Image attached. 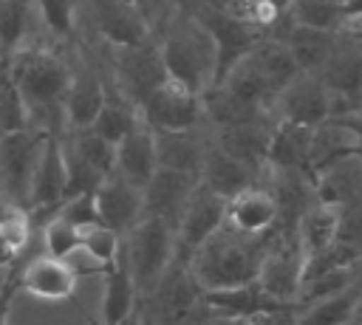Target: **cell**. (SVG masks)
I'll use <instances>...</instances> for the list:
<instances>
[{"instance_id":"1","label":"cell","mask_w":362,"mask_h":325,"mask_svg":"<svg viewBox=\"0 0 362 325\" xmlns=\"http://www.w3.org/2000/svg\"><path fill=\"white\" fill-rule=\"evenodd\" d=\"M6 71L25 102L31 127L54 133L51 119L57 113L62 119V99H65L68 82H71V68L57 54H51L45 48L23 45L8 57Z\"/></svg>"},{"instance_id":"2","label":"cell","mask_w":362,"mask_h":325,"mask_svg":"<svg viewBox=\"0 0 362 325\" xmlns=\"http://www.w3.org/2000/svg\"><path fill=\"white\" fill-rule=\"evenodd\" d=\"M266 237H246V235L232 232L229 226H221L192 254L187 271L198 283L201 291L255 283L257 280V268H260Z\"/></svg>"},{"instance_id":"3","label":"cell","mask_w":362,"mask_h":325,"mask_svg":"<svg viewBox=\"0 0 362 325\" xmlns=\"http://www.w3.org/2000/svg\"><path fill=\"white\" fill-rule=\"evenodd\" d=\"M122 260L139 294H156L175 260V229L158 218H141L122 243Z\"/></svg>"},{"instance_id":"4","label":"cell","mask_w":362,"mask_h":325,"mask_svg":"<svg viewBox=\"0 0 362 325\" xmlns=\"http://www.w3.org/2000/svg\"><path fill=\"white\" fill-rule=\"evenodd\" d=\"M167 79L204 96L212 88L215 76V48L209 34L198 25V20L178 23L167 31L164 42L158 45Z\"/></svg>"},{"instance_id":"5","label":"cell","mask_w":362,"mask_h":325,"mask_svg":"<svg viewBox=\"0 0 362 325\" xmlns=\"http://www.w3.org/2000/svg\"><path fill=\"white\" fill-rule=\"evenodd\" d=\"M303 268H305V254L297 240L294 223H288L266 240L260 268H257V283L269 297L297 305V294L303 285Z\"/></svg>"},{"instance_id":"6","label":"cell","mask_w":362,"mask_h":325,"mask_svg":"<svg viewBox=\"0 0 362 325\" xmlns=\"http://www.w3.org/2000/svg\"><path fill=\"white\" fill-rule=\"evenodd\" d=\"M45 130L25 127L14 133L0 136V192L17 203L28 206V192H31V178L45 144Z\"/></svg>"},{"instance_id":"7","label":"cell","mask_w":362,"mask_h":325,"mask_svg":"<svg viewBox=\"0 0 362 325\" xmlns=\"http://www.w3.org/2000/svg\"><path fill=\"white\" fill-rule=\"evenodd\" d=\"M223 218H226V201L218 198L215 192H209L201 181L175 226V260L173 266L175 268H187L192 254L223 226Z\"/></svg>"},{"instance_id":"8","label":"cell","mask_w":362,"mask_h":325,"mask_svg":"<svg viewBox=\"0 0 362 325\" xmlns=\"http://www.w3.org/2000/svg\"><path fill=\"white\" fill-rule=\"evenodd\" d=\"M136 110L153 130H195L204 119V96L164 79Z\"/></svg>"},{"instance_id":"9","label":"cell","mask_w":362,"mask_h":325,"mask_svg":"<svg viewBox=\"0 0 362 325\" xmlns=\"http://www.w3.org/2000/svg\"><path fill=\"white\" fill-rule=\"evenodd\" d=\"M317 79L328 88V93L334 99L331 116L356 110L359 99H362V42L337 40L331 57L317 71Z\"/></svg>"},{"instance_id":"10","label":"cell","mask_w":362,"mask_h":325,"mask_svg":"<svg viewBox=\"0 0 362 325\" xmlns=\"http://www.w3.org/2000/svg\"><path fill=\"white\" fill-rule=\"evenodd\" d=\"M195 20L209 34L212 48H215V76H212V88H215L223 79V73L240 57H246L255 48V42L260 40V31L235 20V17H229V14H223V11H218V8H212V6H204L195 14Z\"/></svg>"},{"instance_id":"11","label":"cell","mask_w":362,"mask_h":325,"mask_svg":"<svg viewBox=\"0 0 362 325\" xmlns=\"http://www.w3.org/2000/svg\"><path fill=\"white\" fill-rule=\"evenodd\" d=\"M334 99L328 88L317 79V73H297L274 99L272 113L277 122H291V124H305L317 127L325 119H331Z\"/></svg>"},{"instance_id":"12","label":"cell","mask_w":362,"mask_h":325,"mask_svg":"<svg viewBox=\"0 0 362 325\" xmlns=\"http://www.w3.org/2000/svg\"><path fill=\"white\" fill-rule=\"evenodd\" d=\"M116 51H119V59H116L119 93L130 105L139 107L167 79L161 51H158V45H150V42H139V45H127V48H116Z\"/></svg>"},{"instance_id":"13","label":"cell","mask_w":362,"mask_h":325,"mask_svg":"<svg viewBox=\"0 0 362 325\" xmlns=\"http://www.w3.org/2000/svg\"><path fill=\"white\" fill-rule=\"evenodd\" d=\"M201 305L209 314L218 317H240V319H260L269 314H283V311H300V305L280 302L269 297L260 283H243V285H229V288H212L201 294Z\"/></svg>"},{"instance_id":"14","label":"cell","mask_w":362,"mask_h":325,"mask_svg":"<svg viewBox=\"0 0 362 325\" xmlns=\"http://www.w3.org/2000/svg\"><path fill=\"white\" fill-rule=\"evenodd\" d=\"M277 220H280V206H277V198L272 195V189H266V187L252 184L226 201L223 226H229L238 235L266 237Z\"/></svg>"},{"instance_id":"15","label":"cell","mask_w":362,"mask_h":325,"mask_svg":"<svg viewBox=\"0 0 362 325\" xmlns=\"http://www.w3.org/2000/svg\"><path fill=\"white\" fill-rule=\"evenodd\" d=\"M195 187H198L195 175L158 167L153 172V178L147 181V187H144V215L158 218V220H164L175 229L187 203H189V198H192V192H195Z\"/></svg>"},{"instance_id":"16","label":"cell","mask_w":362,"mask_h":325,"mask_svg":"<svg viewBox=\"0 0 362 325\" xmlns=\"http://www.w3.org/2000/svg\"><path fill=\"white\" fill-rule=\"evenodd\" d=\"M99 223L116 232L119 237L127 235L144 218V189L133 187L119 175H107L102 187L93 192Z\"/></svg>"},{"instance_id":"17","label":"cell","mask_w":362,"mask_h":325,"mask_svg":"<svg viewBox=\"0 0 362 325\" xmlns=\"http://www.w3.org/2000/svg\"><path fill=\"white\" fill-rule=\"evenodd\" d=\"M62 201H65V153H62V138L54 130L45 136V144L31 178L28 206L34 209V215L40 212L57 215Z\"/></svg>"},{"instance_id":"18","label":"cell","mask_w":362,"mask_h":325,"mask_svg":"<svg viewBox=\"0 0 362 325\" xmlns=\"http://www.w3.org/2000/svg\"><path fill=\"white\" fill-rule=\"evenodd\" d=\"M156 170H158V161H156V133H153V127L141 116H136L133 127L116 144V170H113V175L130 181L139 189H144Z\"/></svg>"},{"instance_id":"19","label":"cell","mask_w":362,"mask_h":325,"mask_svg":"<svg viewBox=\"0 0 362 325\" xmlns=\"http://www.w3.org/2000/svg\"><path fill=\"white\" fill-rule=\"evenodd\" d=\"M20 288L37 300H45V302H59V300H68L76 288V268L68 263V260H57V257H48V254H40L34 260H28L23 268H20V277H17Z\"/></svg>"},{"instance_id":"20","label":"cell","mask_w":362,"mask_h":325,"mask_svg":"<svg viewBox=\"0 0 362 325\" xmlns=\"http://www.w3.org/2000/svg\"><path fill=\"white\" fill-rule=\"evenodd\" d=\"M314 127L274 122L266 144V167L277 172H305L308 175V153H311ZM311 178V175H308Z\"/></svg>"},{"instance_id":"21","label":"cell","mask_w":362,"mask_h":325,"mask_svg":"<svg viewBox=\"0 0 362 325\" xmlns=\"http://www.w3.org/2000/svg\"><path fill=\"white\" fill-rule=\"evenodd\" d=\"M105 93H107V88L102 85V79L93 71H88V68L71 71V82H68V90H65V99H62V124H65V130L74 133V130L90 127L96 113L102 110Z\"/></svg>"},{"instance_id":"22","label":"cell","mask_w":362,"mask_h":325,"mask_svg":"<svg viewBox=\"0 0 362 325\" xmlns=\"http://www.w3.org/2000/svg\"><path fill=\"white\" fill-rule=\"evenodd\" d=\"M362 155V144L356 141V136L337 119H325L322 124L314 127L311 133V153H308V175L314 181V175H320L322 170Z\"/></svg>"},{"instance_id":"23","label":"cell","mask_w":362,"mask_h":325,"mask_svg":"<svg viewBox=\"0 0 362 325\" xmlns=\"http://www.w3.org/2000/svg\"><path fill=\"white\" fill-rule=\"evenodd\" d=\"M269 133H272V124H266L263 119L238 122V124L218 127V136H215L212 144L221 147L226 155L238 158L240 164H246L249 170H257V167H266Z\"/></svg>"},{"instance_id":"24","label":"cell","mask_w":362,"mask_h":325,"mask_svg":"<svg viewBox=\"0 0 362 325\" xmlns=\"http://www.w3.org/2000/svg\"><path fill=\"white\" fill-rule=\"evenodd\" d=\"M198 181H201L209 192H215L218 198L229 201V198H235L238 192H243L246 187L255 184V170H249V167L240 164L238 158L226 155L221 147L206 144Z\"/></svg>"},{"instance_id":"25","label":"cell","mask_w":362,"mask_h":325,"mask_svg":"<svg viewBox=\"0 0 362 325\" xmlns=\"http://www.w3.org/2000/svg\"><path fill=\"white\" fill-rule=\"evenodd\" d=\"M342 206H334V203H320L314 201L294 223V232H297V240L303 246V254L305 260L308 257H317L322 252H328L337 237H339V226H342Z\"/></svg>"},{"instance_id":"26","label":"cell","mask_w":362,"mask_h":325,"mask_svg":"<svg viewBox=\"0 0 362 325\" xmlns=\"http://www.w3.org/2000/svg\"><path fill=\"white\" fill-rule=\"evenodd\" d=\"M314 198L320 203H334V206H356L362 198V155L345 158L320 175H314Z\"/></svg>"},{"instance_id":"27","label":"cell","mask_w":362,"mask_h":325,"mask_svg":"<svg viewBox=\"0 0 362 325\" xmlns=\"http://www.w3.org/2000/svg\"><path fill=\"white\" fill-rule=\"evenodd\" d=\"M156 133V161L164 170L201 175V161L206 144L195 136V130H153Z\"/></svg>"},{"instance_id":"28","label":"cell","mask_w":362,"mask_h":325,"mask_svg":"<svg viewBox=\"0 0 362 325\" xmlns=\"http://www.w3.org/2000/svg\"><path fill=\"white\" fill-rule=\"evenodd\" d=\"M96 17H99V31L116 45H139L147 42V23L133 6V0H99L96 3Z\"/></svg>"},{"instance_id":"29","label":"cell","mask_w":362,"mask_h":325,"mask_svg":"<svg viewBox=\"0 0 362 325\" xmlns=\"http://www.w3.org/2000/svg\"><path fill=\"white\" fill-rule=\"evenodd\" d=\"M280 40L286 42L288 54L294 57L300 73H317V71L322 68V62L331 57V51H334V45H337L339 34L288 23Z\"/></svg>"},{"instance_id":"30","label":"cell","mask_w":362,"mask_h":325,"mask_svg":"<svg viewBox=\"0 0 362 325\" xmlns=\"http://www.w3.org/2000/svg\"><path fill=\"white\" fill-rule=\"evenodd\" d=\"M249 59L255 62V68L260 71V76L266 79V85H269L274 93H280V90L300 73L294 57L288 54L286 42H283L280 37H260V40L255 42V48L249 51Z\"/></svg>"},{"instance_id":"31","label":"cell","mask_w":362,"mask_h":325,"mask_svg":"<svg viewBox=\"0 0 362 325\" xmlns=\"http://www.w3.org/2000/svg\"><path fill=\"white\" fill-rule=\"evenodd\" d=\"M136 285L133 277L119 257V263L105 271V294H102V325H122L136 311Z\"/></svg>"},{"instance_id":"32","label":"cell","mask_w":362,"mask_h":325,"mask_svg":"<svg viewBox=\"0 0 362 325\" xmlns=\"http://www.w3.org/2000/svg\"><path fill=\"white\" fill-rule=\"evenodd\" d=\"M359 308V291L348 288L334 297L303 305L294 317V325H351Z\"/></svg>"},{"instance_id":"33","label":"cell","mask_w":362,"mask_h":325,"mask_svg":"<svg viewBox=\"0 0 362 325\" xmlns=\"http://www.w3.org/2000/svg\"><path fill=\"white\" fill-rule=\"evenodd\" d=\"M136 116H139L136 105H130L119 90H107L105 102H102V110L96 113L90 130L99 133L102 138H107L110 144H119L124 138V133L133 127Z\"/></svg>"},{"instance_id":"34","label":"cell","mask_w":362,"mask_h":325,"mask_svg":"<svg viewBox=\"0 0 362 325\" xmlns=\"http://www.w3.org/2000/svg\"><path fill=\"white\" fill-rule=\"evenodd\" d=\"M65 144H68L88 167H93L102 178L113 175V170H116V144H110L107 138H102V136L93 133L90 127L68 133Z\"/></svg>"},{"instance_id":"35","label":"cell","mask_w":362,"mask_h":325,"mask_svg":"<svg viewBox=\"0 0 362 325\" xmlns=\"http://www.w3.org/2000/svg\"><path fill=\"white\" fill-rule=\"evenodd\" d=\"M34 14L37 11L31 0H0V51L3 54L11 57L17 48H23V37Z\"/></svg>"},{"instance_id":"36","label":"cell","mask_w":362,"mask_h":325,"mask_svg":"<svg viewBox=\"0 0 362 325\" xmlns=\"http://www.w3.org/2000/svg\"><path fill=\"white\" fill-rule=\"evenodd\" d=\"M288 23L337 34L339 23H342V6H339V0H291Z\"/></svg>"},{"instance_id":"37","label":"cell","mask_w":362,"mask_h":325,"mask_svg":"<svg viewBox=\"0 0 362 325\" xmlns=\"http://www.w3.org/2000/svg\"><path fill=\"white\" fill-rule=\"evenodd\" d=\"M348 288H354V268L351 266H337V268L305 277L303 285H300V294H297V305L303 308V305H311L317 300L334 297V294L348 291Z\"/></svg>"},{"instance_id":"38","label":"cell","mask_w":362,"mask_h":325,"mask_svg":"<svg viewBox=\"0 0 362 325\" xmlns=\"http://www.w3.org/2000/svg\"><path fill=\"white\" fill-rule=\"evenodd\" d=\"M79 249L99 266V271H110L119 257H122V240L116 232H110L107 226L96 223V226H88L82 229V243Z\"/></svg>"},{"instance_id":"39","label":"cell","mask_w":362,"mask_h":325,"mask_svg":"<svg viewBox=\"0 0 362 325\" xmlns=\"http://www.w3.org/2000/svg\"><path fill=\"white\" fill-rule=\"evenodd\" d=\"M25 127H31L25 102L3 65L0 68V133H14V130H25Z\"/></svg>"},{"instance_id":"40","label":"cell","mask_w":362,"mask_h":325,"mask_svg":"<svg viewBox=\"0 0 362 325\" xmlns=\"http://www.w3.org/2000/svg\"><path fill=\"white\" fill-rule=\"evenodd\" d=\"M42 243H45V254L48 257H57V260H68L74 252H79V243H82V232L62 220L59 215H54L51 220L42 223Z\"/></svg>"},{"instance_id":"41","label":"cell","mask_w":362,"mask_h":325,"mask_svg":"<svg viewBox=\"0 0 362 325\" xmlns=\"http://www.w3.org/2000/svg\"><path fill=\"white\" fill-rule=\"evenodd\" d=\"M31 3L37 17L51 34L68 37L74 31V0H31Z\"/></svg>"},{"instance_id":"42","label":"cell","mask_w":362,"mask_h":325,"mask_svg":"<svg viewBox=\"0 0 362 325\" xmlns=\"http://www.w3.org/2000/svg\"><path fill=\"white\" fill-rule=\"evenodd\" d=\"M57 215L68 223H74L79 232L88 226L99 223V212H96V198L93 195H76V198H65L57 209Z\"/></svg>"},{"instance_id":"43","label":"cell","mask_w":362,"mask_h":325,"mask_svg":"<svg viewBox=\"0 0 362 325\" xmlns=\"http://www.w3.org/2000/svg\"><path fill=\"white\" fill-rule=\"evenodd\" d=\"M31 215L23 209V206H14V212L0 223V237H3V243L14 252V254H20L23 249H25V243H28V237H31Z\"/></svg>"},{"instance_id":"44","label":"cell","mask_w":362,"mask_h":325,"mask_svg":"<svg viewBox=\"0 0 362 325\" xmlns=\"http://www.w3.org/2000/svg\"><path fill=\"white\" fill-rule=\"evenodd\" d=\"M17 277H20V268L0 285V325H8V311H11V300H14V294H17V288H20V283H17Z\"/></svg>"},{"instance_id":"45","label":"cell","mask_w":362,"mask_h":325,"mask_svg":"<svg viewBox=\"0 0 362 325\" xmlns=\"http://www.w3.org/2000/svg\"><path fill=\"white\" fill-rule=\"evenodd\" d=\"M337 34H345V40H354V42H362V11H351L342 17L339 23V31Z\"/></svg>"},{"instance_id":"46","label":"cell","mask_w":362,"mask_h":325,"mask_svg":"<svg viewBox=\"0 0 362 325\" xmlns=\"http://www.w3.org/2000/svg\"><path fill=\"white\" fill-rule=\"evenodd\" d=\"M331 119H337V122H342L354 136H356V141L362 144V110H345V113H339V116H331Z\"/></svg>"},{"instance_id":"47","label":"cell","mask_w":362,"mask_h":325,"mask_svg":"<svg viewBox=\"0 0 362 325\" xmlns=\"http://www.w3.org/2000/svg\"><path fill=\"white\" fill-rule=\"evenodd\" d=\"M201 325H255V319H240V317H218V314H209V319H204Z\"/></svg>"},{"instance_id":"48","label":"cell","mask_w":362,"mask_h":325,"mask_svg":"<svg viewBox=\"0 0 362 325\" xmlns=\"http://www.w3.org/2000/svg\"><path fill=\"white\" fill-rule=\"evenodd\" d=\"M122 325H144V317H141V314H136V311H133V314H130V317H127V319H124V322H122Z\"/></svg>"},{"instance_id":"49","label":"cell","mask_w":362,"mask_h":325,"mask_svg":"<svg viewBox=\"0 0 362 325\" xmlns=\"http://www.w3.org/2000/svg\"><path fill=\"white\" fill-rule=\"evenodd\" d=\"M356 110H362V99H359V107H356Z\"/></svg>"},{"instance_id":"50","label":"cell","mask_w":362,"mask_h":325,"mask_svg":"<svg viewBox=\"0 0 362 325\" xmlns=\"http://www.w3.org/2000/svg\"><path fill=\"white\" fill-rule=\"evenodd\" d=\"M0 136H3V133H0Z\"/></svg>"}]
</instances>
